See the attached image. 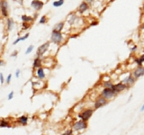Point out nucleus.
<instances>
[{
	"label": "nucleus",
	"instance_id": "1",
	"mask_svg": "<svg viewBox=\"0 0 144 135\" xmlns=\"http://www.w3.org/2000/svg\"><path fill=\"white\" fill-rule=\"evenodd\" d=\"M51 39L54 43H56V44H59L62 40V34L58 31H55V30H53L52 35H51Z\"/></svg>",
	"mask_w": 144,
	"mask_h": 135
},
{
	"label": "nucleus",
	"instance_id": "2",
	"mask_svg": "<svg viewBox=\"0 0 144 135\" xmlns=\"http://www.w3.org/2000/svg\"><path fill=\"white\" fill-rule=\"evenodd\" d=\"M114 94L115 92L113 91V89L110 88H106L102 92V95L105 98H110L114 95Z\"/></svg>",
	"mask_w": 144,
	"mask_h": 135
},
{
	"label": "nucleus",
	"instance_id": "3",
	"mask_svg": "<svg viewBox=\"0 0 144 135\" xmlns=\"http://www.w3.org/2000/svg\"><path fill=\"white\" fill-rule=\"evenodd\" d=\"M92 113H93V111L92 110H86L83 113L80 114L79 116H80V118H81L83 121H86V120L89 119V118L92 115Z\"/></svg>",
	"mask_w": 144,
	"mask_h": 135
},
{
	"label": "nucleus",
	"instance_id": "4",
	"mask_svg": "<svg viewBox=\"0 0 144 135\" xmlns=\"http://www.w3.org/2000/svg\"><path fill=\"white\" fill-rule=\"evenodd\" d=\"M49 47V43H45V44H42L41 47H38L37 50V54L38 55V56H41L44 53Z\"/></svg>",
	"mask_w": 144,
	"mask_h": 135
},
{
	"label": "nucleus",
	"instance_id": "5",
	"mask_svg": "<svg viewBox=\"0 0 144 135\" xmlns=\"http://www.w3.org/2000/svg\"><path fill=\"white\" fill-rule=\"evenodd\" d=\"M86 122L83 120V121H80L77 122L76 124L74 125V129L76 130V131H80V130H82L84 129V128H86Z\"/></svg>",
	"mask_w": 144,
	"mask_h": 135
},
{
	"label": "nucleus",
	"instance_id": "6",
	"mask_svg": "<svg viewBox=\"0 0 144 135\" xmlns=\"http://www.w3.org/2000/svg\"><path fill=\"white\" fill-rule=\"evenodd\" d=\"M31 5L35 10H40L43 7L44 3L41 1H39V0H33L32 3H31Z\"/></svg>",
	"mask_w": 144,
	"mask_h": 135
},
{
	"label": "nucleus",
	"instance_id": "7",
	"mask_svg": "<svg viewBox=\"0 0 144 135\" xmlns=\"http://www.w3.org/2000/svg\"><path fill=\"white\" fill-rule=\"evenodd\" d=\"M0 5H1V8H2V14L5 17L8 16V4L7 2H6L5 1H4V0H2V1H1V3H0Z\"/></svg>",
	"mask_w": 144,
	"mask_h": 135
},
{
	"label": "nucleus",
	"instance_id": "8",
	"mask_svg": "<svg viewBox=\"0 0 144 135\" xmlns=\"http://www.w3.org/2000/svg\"><path fill=\"white\" fill-rule=\"evenodd\" d=\"M107 101H106V99L105 98H98L96 102H95V108H99V107H101L102 106L105 105Z\"/></svg>",
	"mask_w": 144,
	"mask_h": 135
},
{
	"label": "nucleus",
	"instance_id": "9",
	"mask_svg": "<svg viewBox=\"0 0 144 135\" xmlns=\"http://www.w3.org/2000/svg\"><path fill=\"white\" fill-rule=\"evenodd\" d=\"M125 85H124L122 83H119L117 85H115L113 86L112 87V89H113V91L115 92H121L122 90H124L125 89Z\"/></svg>",
	"mask_w": 144,
	"mask_h": 135
},
{
	"label": "nucleus",
	"instance_id": "10",
	"mask_svg": "<svg viewBox=\"0 0 144 135\" xmlns=\"http://www.w3.org/2000/svg\"><path fill=\"white\" fill-rule=\"evenodd\" d=\"M134 74L136 77H141L142 75L144 74V68H138L134 73Z\"/></svg>",
	"mask_w": 144,
	"mask_h": 135
},
{
	"label": "nucleus",
	"instance_id": "11",
	"mask_svg": "<svg viewBox=\"0 0 144 135\" xmlns=\"http://www.w3.org/2000/svg\"><path fill=\"white\" fill-rule=\"evenodd\" d=\"M89 8V6H88V5H87V3H86V2H83L82 4H81L80 5V7H79V11H80V13H83L84 11H86L87 9Z\"/></svg>",
	"mask_w": 144,
	"mask_h": 135
},
{
	"label": "nucleus",
	"instance_id": "12",
	"mask_svg": "<svg viewBox=\"0 0 144 135\" xmlns=\"http://www.w3.org/2000/svg\"><path fill=\"white\" fill-rule=\"evenodd\" d=\"M63 26H64V23H59L57 24V25H56L54 26V30H55V31L60 32L61 30L62 29V28H63Z\"/></svg>",
	"mask_w": 144,
	"mask_h": 135
},
{
	"label": "nucleus",
	"instance_id": "13",
	"mask_svg": "<svg viewBox=\"0 0 144 135\" xmlns=\"http://www.w3.org/2000/svg\"><path fill=\"white\" fill-rule=\"evenodd\" d=\"M37 74H38V77L41 79H43L44 77V70L42 68H38L37 71Z\"/></svg>",
	"mask_w": 144,
	"mask_h": 135
},
{
	"label": "nucleus",
	"instance_id": "14",
	"mask_svg": "<svg viewBox=\"0 0 144 135\" xmlns=\"http://www.w3.org/2000/svg\"><path fill=\"white\" fill-rule=\"evenodd\" d=\"M33 65H34L35 68H39V67L41 66V60H40L38 58L35 59V61H34Z\"/></svg>",
	"mask_w": 144,
	"mask_h": 135
},
{
	"label": "nucleus",
	"instance_id": "15",
	"mask_svg": "<svg viewBox=\"0 0 144 135\" xmlns=\"http://www.w3.org/2000/svg\"><path fill=\"white\" fill-rule=\"evenodd\" d=\"M125 83H128V85H131L133 83H134V79L131 77H128L125 80Z\"/></svg>",
	"mask_w": 144,
	"mask_h": 135
},
{
	"label": "nucleus",
	"instance_id": "16",
	"mask_svg": "<svg viewBox=\"0 0 144 135\" xmlns=\"http://www.w3.org/2000/svg\"><path fill=\"white\" fill-rule=\"evenodd\" d=\"M64 3V0H59V1L58 2H55L53 3V5L55 6V7H59V6L62 5Z\"/></svg>",
	"mask_w": 144,
	"mask_h": 135
},
{
	"label": "nucleus",
	"instance_id": "17",
	"mask_svg": "<svg viewBox=\"0 0 144 135\" xmlns=\"http://www.w3.org/2000/svg\"><path fill=\"white\" fill-rule=\"evenodd\" d=\"M19 120H20V122H21V123L23 124H26V122L28 120V118L26 117V116H21V117L19 119Z\"/></svg>",
	"mask_w": 144,
	"mask_h": 135
},
{
	"label": "nucleus",
	"instance_id": "18",
	"mask_svg": "<svg viewBox=\"0 0 144 135\" xmlns=\"http://www.w3.org/2000/svg\"><path fill=\"white\" fill-rule=\"evenodd\" d=\"M29 37V34H27V35H26L25 36H23V37H22V38H19L17 41H15L14 42V44H17V43H18L19 41H23V40H25L26 38H27Z\"/></svg>",
	"mask_w": 144,
	"mask_h": 135
},
{
	"label": "nucleus",
	"instance_id": "19",
	"mask_svg": "<svg viewBox=\"0 0 144 135\" xmlns=\"http://www.w3.org/2000/svg\"><path fill=\"white\" fill-rule=\"evenodd\" d=\"M0 127H8V123L7 122H5V121H2L1 122H0Z\"/></svg>",
	"mask_w": 144,
	"mask_h": 135
},
{
	"label": "nucleus",
	"instance_id": "20",
	"mask_svg": "<svg viewBox=\"0 0 144 135\" xmlns=\"http://www.w3.org/2000/svg\"><path fill=\"white\" fill-rule=\"evenodd\" d=\"M22 19H23V21L26 22V21H30V20H32V17H26V16H23V17H22Z\"/></svg>",
	"mask_w": 144,
	"mask_h": 135
},
{
	"label": "nucleus",
	"instance_id": "21",
	"mask_svg": "<svg viewBox=\"0 0 144 135\" xmlns=\"http://www.w3.org/2000/svg\"><path fill=\"white\" fill-rule=\"evenodd\" d=\"M12 26H13V21L11 20H8V29L11 30Z\"/></svg>",
	"mask_w": 144,
	"mask_h": 135
},
{
	"label": "nucleus",
	"instance_id": "22",
	"mask_svg": "<svg viewBox=\"0 0 144 135\" xmlns=\"http://www.w3.org/2000/svg\"><path fill=\"white\" fill-rule=\"evenodd\" d=\"M46 20H47L46 17L44 16V17H41V20H40V23H46Z\"/></svg>",
	"mask_w": 144,
	"mask_h": 135
},
{
	"label": "nucleus",
	"instance_id": "23",
	"mask_svg": "<svg viewBox=\"0 0 144 135\" xmlns=\"http://www.w3.org/2000/svg\"><path fill=\"white\" fill-rule=\"evenodd\" d=\"M33 50V46H32L31 45L28 49H27V50H26V53L27 54V53H31V51H32Z\"/></svg>",
	"mask_w": 144,
	"mask_h": 135
},
{
	"label": "nucleus",
	"instance_id": "24",
	"mask_svg": "<svg viewBox=\"0 0 144 135\" xmlns=\"http://www.w3.org/2000/svg\"><path fill=\"white\" fill-rule=\"evenodd\" d=\"M143 61H144V56H143L139 60H137V62H138V64L139 65H140L143 62Z\"/></svg>",
	"mask_w": 144,
	"mask_h": 135
},
{
	"label": "nucleus",
	"instance_id": "25",
	"mask_svg": "<svg viewBox=\"0 0 144 135\" xmlns=\"http://www.w3.org/2000/svg\"><path fill=\"white\" fill-rule=\"evenodd\" d=\"M13 95H14V92H11L10 93V95H8V99L11 100L12 98H13Z\"/></svg>",
	"mask_w": 144,
	"mask_h": 135
},
{
	"label": "nucleus",
	"instance_id": "26",
	"mask_svg": "<svg viewBox=\"0 0 144 135\" xmlns=\"http://www.w3.org/2000/svg\"><path fill=\"white\" fill-rule=\"evenodd\" d=\"M0 80H1V83H3V82H4V78H3L2 74H0Z\"/></svg>",
	"mask_w": 144,
	"mask_h": 135
},
{
	"label": "nucleus",
	"instance_id": "27",
	"mask_svg": "<svg viewBox=\"0 0 144 135\" xmlns=\"http://www.w3.org/2000/svg\"><path fill=\"white\" fill-rule=\"evenodd\" d=\"M11 78V74H9V76L8 77V79H7V83H10Z\"/></svg>",
	"mask_w": 144,
	"mask_h": 135
},
{
	"label": "nucleus",
	"instance_id": "28",
	"mask_svg": "<svg viewBox=\"0 0 144 135\" xmlns=\"http://www.w3.org/2000/svg\"><path fill=\"white\" fill-rule=\"evenodd\" d=\"M16 2H17L19 4H20V5H23V0H15Z\"/></svg>",
	"mask_w": 144,
	"mask_h": 135
},
{
	"label": "nucleus",
	"instance_id": "29",
	"mask_svg": "<svg viewBox=\"0 0 144 135\" xmlns=\"http://www.w3.org/2000/svg\"><path fill=\"white\" fill-rule=\"evenodd\" d=\"M65 134H72V131H68L65 132Z\"/></svg>",
	"mask_w": 144,
	"mask_h": 135
},
{
	"label": "nucleus",
	"instance_id": "30",
	"mask_svg": "<svg viewBox=\"0 0 144 135\" xmlns=\"http://www.w3.org/2000/svg\"><path fill=\"white\" fill-rule=\"evenodd\" d=\"M19 74H20V71L18 70V71H17V73H16V76H17V77H18V76H19Z\"/></svg>",
	"mask_w": 144,
	"mask_h": 135
},
{
	"label": "nucleus",
	"instance_id": "31",
	"mask_svg": "<svg viewBox=\"0 0 144 135\" xmlns=\"http://www.w3.org/2000/svg\"><path fill=\"white\" fill-rule=\"evenodd\" d=\"M141 110L143 111V110H144V104H143V106L142 107V108H141Z\"/></svg>",
	"mask_w": 144,
	"mask_h": 135
},
{
	"label": "nucleus",
	"instance_id": "32",
	"mask_svg": "<svg viewBox=\"0 0 144 135\" xmlns=\"http://www.w3.org/2000/svg\"><path fill=\"white\" fill-rule=\"evenodd\" d=\"M93 1V0H87V2H92Z\"/></svg>",
	"mask_w": 144,
	"mask_h": 135
},
{
	"label": "nucleus",
	"instance_id": "33",
	"mask_svg": "<svg viewBox=\"0 0 144 135\" xmlns=\"http://www.w3.org/2000/svg\"><path fill=\"white\" fill-rule=\"evenodd\" d=\"M143 29H144V25H143Z\"/></svg>",
	"mask_w": 144,
	"mask_h": 135
},
{
	"label": "nucleus",
	"instance_id": "34",
	"mask_svg": "<svg viewBox=\"0 0 144 135\" xmlns=\"http://www.w3.org/2000/svg\"><path fill=\"white\" fill-rule=\"evenodd\" d=\"M143 11H144V8H143Z\"/></svg>",
	"mask_w": 144,
	"mask_h": 135
},
{
	"label": "nucleus",
	"instance_id": "35",
	"mask_svg": "<svg viewBox=\"0 0 144 135\" xmlns=\"http://www.w3.org/2000/svg\"></svg>",
	"mask_w": 144,
	"mask_h": 135
}]
</instances>
